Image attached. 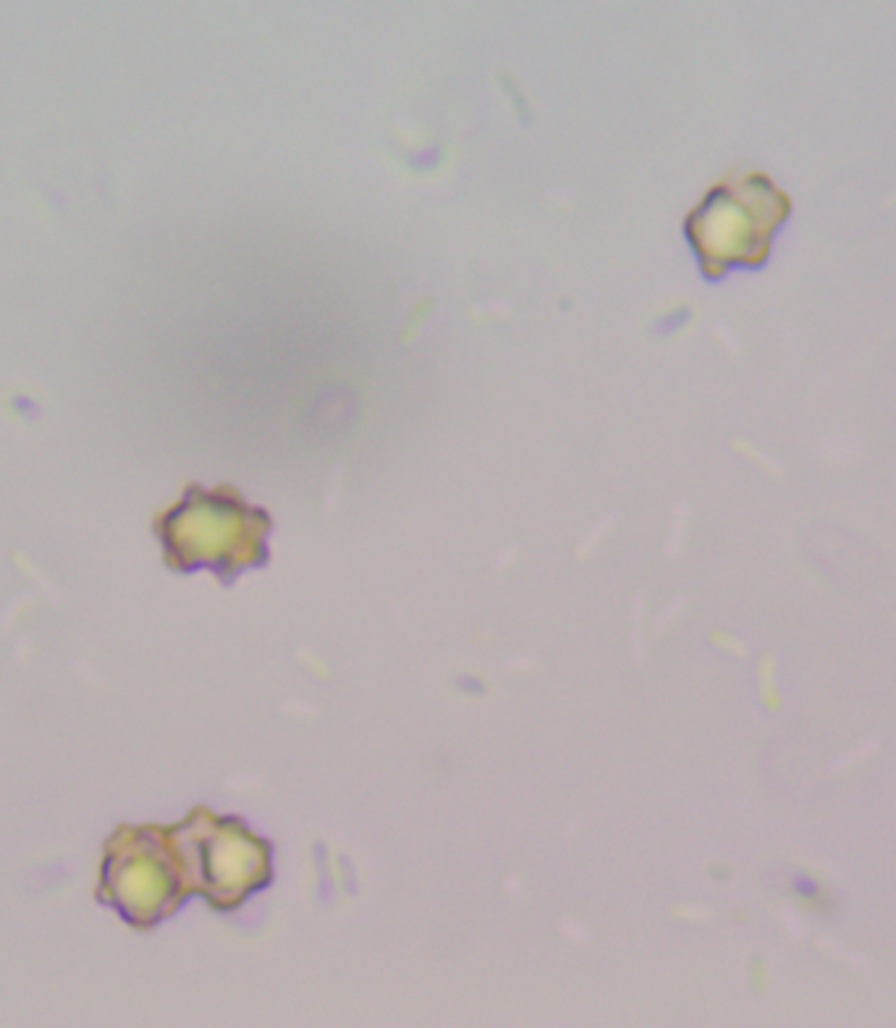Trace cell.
<instances>
[{"label":"cell","instance_id":"cell-1","mask_svg":"<svg viewBox=\"0 0 896 1028\" xmlns=\"http://www.w3.org/2000/svg\"><path fill=\"white\" fill-rule=\"evenodd\" d=\"M153 532L168 569H210L220 586L231 588L239 575L271 561L273 517L228 483L213 488L189 483L182 499L155 517Z\"/></svg>","mask_w":896,"mask_h":1028},{"label":"cell","instance_id":"cell-2","mask_svg":"<svg viewBox=\"0 0 896 1028\" xmlns=\"http://www.w3.org/2000/svg\"><path fill=\"white\" fill-rule=\"evenodd\" d=\"M94 898L137 932H153L200 898V869L184 821L116 827L102 845Z\"/></svg>","mask_w":896,"mask_h":1028},{"label":"cell","instance_id":"cell-3","mask_svg":"<svg viewBox=\"0 0 896 1028\" xmlns=\"http://www.w3.org/2000/svg\"><path fill=\"white\" fill-rule=\"evenodd\" d=\"M776 194L744 179L721 184L687 216L684 234L703 276L723 279L737 265H755L776 228Z\"/></svg>","mask_w":896,"mask_h":1028},{"label":"cell","instance_id":"cell-4","mask_svg":"<svg viewBox=\"0 0 896 1028\" xmlns=\"http://www.w3.org/2000/svg\"><path fill=\"white\" fill-rule=\"evenodd\" d=\"M200 866L202 900L217 913L239 910L273 881V845L249 832L236 816H217L205 806L189 810Z\"/></svg>","mask_w":896,"mask_h":1028}]
</instances>
